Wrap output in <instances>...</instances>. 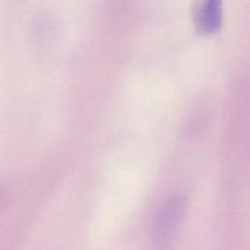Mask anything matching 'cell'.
Masks as SVG:
<instances>
[{
	"label": "cell",
	"mask_w": 250,
	"mask_h": 250,
	"mask_svg": "<svg viewBox=\"0 0 250 250\" xmlns=\"http://www.w3.org/2000/svg\"><path fill=\"white\" fill-rule=\"evenodd\" d=\"M187 199L180 194L169 196L158 208L151 228L154 250H170L187 213Z\"/></svg>",
	"instance_id": "obj_1"
},
{
	"label": "cell",
	"mask_w": 250,
	"mask_h": 250,
	"mask_svg": "<svg viewBox=\"0 0 250 250\" xmlns=\"http://www.w3.org/2000/svg\"><path fill=\"white\" fill-rule=\"evenodd\" d=\"M192 21L196 32L208 36L216 33L223 21L222 0H193Z\"/></svg>",
	"instance_id": "obj_2"
}]
</instances>
